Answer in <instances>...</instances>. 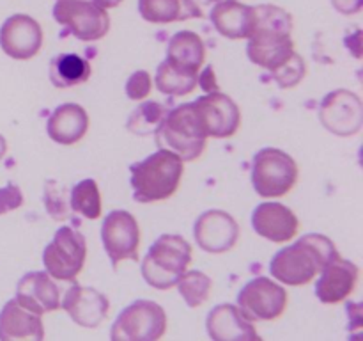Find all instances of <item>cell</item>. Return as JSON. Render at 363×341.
<instances>
[{
    "label": "cell",
    "mask_w": 363,
    "mask_h": 341,
    "mask_svg": "<svg viewBox=\"0 0 363 341\" xmlns=\"http://www.w3.org/2000/svg\"><path fill=\"white\" fill-rule=\"evenodd\" d=\"M255 23L248 36L247 55L257 66L275 70L294 52L293 18L282 7L255 6Z\"/></svg>",
    "instance_id": "6da1fadb"
},
{
    "label": "cell",
    "mask_w": 363,
    "mask_h": 341,
    "mask_svg": "<svg viewBox=\"0 0 363 341\" xmlns=\"http://www.w3.org/2000/svg\"><path fill=\"white\" fill-rule=\"evenodd\" d=\"M335 256H339V251L328 237L318 233L305 234L296 244L284 247L273 256L269 274L282 284L303 286L311 283Z\"/></svg>",
    "instance_id": "7a4b0ae2"
},
{
    "label": "cell",
    "mask_w": 363,
    "mask_h": 341,
    "mask_svg": "<svg viewBox=\"0 0 363 341\" xmlns=\"http://www.w3.org/2000/svg\"><path fill=\"white\" fill-rule=\"evenodd\" d=\"M183 163L169 149H158L142 162L133 163L130 170L135 201L158 202L172 197L183 178Z\"/></svg>",
    "instance_id": "3957f363"
},
{
    "label": "cell",
    "mask_w": 363,
    "mask_h": 341,
    "mask_svg": "<svg viewBox=\"0 0 363 341\" xmlns=\"http://www.w3.org/2000/svg\"><path fill=\"white\" fill-rule=\"evenodd\" d=\"M160 149L176 153L183 162H194L204 153L208 135L194 109V103H183L169 110L165 119L155 131Z\"/></svg>",
    "instance_id": "277c9868"
},
{
    "label": "cell",
    "mask_w": 363,
    "mask_h": 341,
    "mask_svg": "<svg viewBox=\"0 0 363 341\" xmlns=\"http://www.w3.org/2000/svg\"><path fill=\"white\" fill-rule=\"evenodd\" d=\"M191 263V245L179 234H162L142 261V276L156 290H170Z\"/></svg>",
    "instance_id": "5b68a950"
},
{
    "label": "cell",
    "mask_w": 363,
    "mask_h": 341,
    "mask_svg": "<svg viewBox=\"0 0 363 341\" xmlns=\"http://www.w3.org/2000/svg\"><path fill=\"white\" fill-rule=\"evenodd\" d=\"M296 160L277 148H264L255 153L252 162V185L264 199L289 194L298 181Z\"/></svg>",
    "instance_id": "8992f818"
},
{
    "label": "cell",
    "mask_w": 363,
    "mask_h": 341,
    "mask_svg": "<svg viewBox=\"0 0 363 341\" xmlns=\"http://www.w3.org/2000/svg\"><path fill=\"white\" fill-rule=\"evenodd\" d=\"M165 332V309L152 301H137L117 316L110 337L112 341H158Z\"/></svg>",
    "instance_id": "52a82bcc"
},
{
    "label": "cell",
    "mask_w": 363,
    "mask_h": 341,
    "mask_svg": "<svg viewBox=\"0 0 363 341\" xmlns=\"http://www.w3.org/2000/svg\"><path fill=\"white\" fill-rule=\"evenodd\" d=\"M87 258L85 237L74 227H60L43 252L46 272L59 281H74Z\"/></svg>",
    "instance_id": "ba28073f"
},
{
    "label": "cell",
    "mask_w": 363,
    "mask_h": 341,
    "mask_svg": "<svg viewBox=\"0 0 363 341\" xmlns=\"http://www.w3.org/2000/svg\"><path fill=\"white\" fill-rule=\"evenodd\" d=\"M53 18L74 38L85 43L98 41L110 31V16L106 9L87 0H57L53 6Z\"/></svg>",
    "instance_id": "9c48e42d"
},
{
    "label": "cell",
    "mask_w": 363,
    "mask_h": 341,
    "mask_svg": "<svg viewBox=\"0 0 363 341\" xmlns=\"http://www.w3.org/2000/svg\"><path fill=\"white\" fill-rule=\"evenodd\" d=\"M238 308L250 322L275 320L287 308V291L268 277H255L241 288Z\"/></svg>",
    "instance_id": "30bf717a"
},
{
    "label": "cell",
    "mask_w": 363,
    "mask_h": 341,
    "mask_svg": "<svg viewBox=\"0 0 363 341\" xmlns=\"http://www.w3.org/2000/svg\"><path fill=\"white\" fill-rule=\"evenodd\" d=\"M101 240L113 269L121 261H137L140 245V227L137 219L126 210H113L105 217L101 226Z\"/></svg>",
    "instance_id": "8fae6325"
},
{
    "label": "cell",
    "mask_w": 363,
    "mask_h": 341,
    "mask_svg": "<svg viewBox=\"0 0 363 341\" xmlns=\"http://www.w3.org/2000/svg\"><path fill=\"white\" fill-rule=\"evenodd\" d=\"M319 121L326 130L340 137L357 135L363 124L362 99L347 89H337L321 102Z\"/></svg>",
    "instance_id": "7c38bea8"
},
{
    "label": "cell",
    "mask_w": 363,
    "mask_h": 341,
    "mask_svg": "<svg viewBox=\"0 0 363 341\" xmlns=\"http://www.w3.org/2000/svg\"><path fill=\"white\" fill-rule=\"evenodd\" d=\"M194 109L208 137L229 139L240 130V107L227 94L218 91L208 92L206 96L195 99Z\"/></svg>",
    "instance_id": "4fadbf2b"
},
{
    "label": "cell",
    "mask_w": 363,
    "mask_h": 341,
    "mask_svg": "<svg viewBox=\"0 0 363 341\" xmlns=\"http://www.w3.org/2000/svg\"><path fill=\"white\" fill-rule=\"evenodd\" d=\"M194 238L202 251L222 254L238 244L240 226L230 213L223 210H208L195 220Z\"/></svg>",
    "instance_id": "5bb4252c"
},
{
    "label": "cell",
    "mask_w": 363,
    "mask_h": 341,
    "mask_svg": "<svg viewBox=\"0 0 363 341\" xmlns=\"http://www.w3.org/2000/svg\"><path fill=\"white\" fill-rule=\"evenodd\" d=\"M41 46L43 28L28 14H13L0 27V48L11 59H32Z\"/></svg>",
    "instance_id": "9a60e30c"
},
{
    "label": "cell",
    "mask_w": 363,
    "mask_h": 341,
    "mask_svg": "<svg viewBox=\"0 0 363 341\" xmlns=\"http://www.w3.org/2000/svg\"><path fill=\"white\" fill-rule=\"evenodd\" d=\"M60 308L71 316L77 325L96 329L108 316L110 302L101 291L73 283L64 295Z\"/></svg>",
    "instance_id": "2e32d148"
},
{
    "label": "cell",
    "mask_w": 363,
    "mask_h": 341,
    "mask_svg": "<svg viewBox=\"0 0 363 341\" xmlns=\"http://www.w3.org/2000/svg\"><path fill=\"white\" fill-rule=\"evenodd\" d=\"M252 227L259 237L275 244L291 242L300 231L296 213L282 202H261L252 213Z\"/></svg>",
    "instance_id": "e0dca14e"
},
{
    "label": "cell",
    "mask_w": 363,
    "mask_h": 341,
    "mask_svg": "<svg viewBox=\"0 0 363 341\" xmlns=\"http://www.w3.org/2000/svg\"><path fill=\"white\" fill-rule=\"evenodd\" d=\"M358 277L360 269L353 261L340 258V254L335 256L321 270V277L315 284V295L323 304H339L353 293Z\"/></svg>",
    "instance_id": "ac0fdd59"
},
{
    "label": "cell",
    "mask_w": 363,
    "mask_h": 341,
    "mask_svg": "<svg viewBox=\"0 0 363 341\" xmlns=\"http://www.w3.org/2000/svg\"><path fill=\"white\" fill-rule=\"evenodd\" d=\"M206 330L213 341H259L261 336L255 330L254 322L233 304H220L209 311Z\"/></svg>",
    "instance_id": "d6986e66"
},
{
    "label": "cell",
    "mask_w": 363,
    "mask_h": 341,
    "mask_svg": "<svg viewBox=\"0 0 363 341\" xmlns=\"http://www.w3.org/2000/svg\"><path fill=\"white\" fill-rule=\"evenodd\" d=\"M16 298L23 308L35 315L57 311L60 308L59 286L52 281L48 272H28L20 279Z\"/></svg>",
    "instance_id": "ffe728a7"
},
{
    "label": "cell",
    "mask_w": 363,
    "mask_h": 341,
    "mask_svg": "<svg viewBox=\"0 0 363 341\" xmlns=\"http://www.w3.org/2000/svg\"><path fill=\"white\" fill-rule=\"evenodd\" d=\"M45 337L41 316L28 311L16 298H11L0 311V340L41 341Z\"/></svg>",
    "instance_id": "44dd1931"
},
{
    "label": "cell",
    "mask_w": 363,
    "mask_h": 341,
    "mask_svg": "<svg viewBox=\"0 0 363 341\" xmlns=\"http://www.w3.org/2000/svg\"><path fill=\"white\" fill-rule=\"evenodd\" d=\"M213 27L229 39H247L255 23V11L240 0H220L209 13Z\"/></svg>",
    "instance_id": "7402d4cb"
},
{
    "label": "cell",
    "mask_w": 363,
    "mask_h": 341,
    "mask_svg": "<svg viewBox=\"0 0 363 341\" xmlns=\"http://www.w3.org/2000/svg\"><path fill=\"white\" fill-rule=\"evenodd\" d=\"M89 130V116L78 103H64L52 112L46 131L53 142L62 146L77 144Z\"/></svg>",
    "instance_id": "603a6c76"
},
{
    "label": "cell",
    "mask_w": 363,
    "mask_h": 341,
    "mask_svg": "<svg viewBox=\"0 0 363 341\" xmlns=\"http://www.w3.org/2000/svg\"><path fill=\"white\" fill-rule=\"evenodd\" d=\"M206 59V46L201 36L191 31H181L170 38L167 46V59L184 71L199 73Z\"/></svg>",
    "instance_id": "cb8c5ba5"
},
{
    "label": "cell",
    "mask_w": 363,
    "mask_h": 341,
    "mask_svg": "<svg viewBox=\"0 0 363 341\" xmlns=\"http://www.w3.org/2000/svg\"><path fill=\"white\" fill-rule=\"evenodd\" d=\"M138 13L151 23H172L190 18H204L194 0H138Z\"/></svg>",
    "instance_id": "d4e9b609"
},
{
    "label": "cell",
    "mask_w": 363,
    "mask_h": 341,
    "mask_svg": "<svg viewBox=\"0 0 363 341\" xmlns=\"http://www.w3.org/2000/svg\"><path fill=\"white\" fill-rule=\"evenodd\" d=\"M91 77V64L77 53H59L50 63V80L55 87H74Z\"/></svg>",
    "instance_id": "484cf974"
},
{
    "label": "cell",
    "mask_w": 363,
    "mask_h": 341,
    "mask_svg": "<svg viewBox=\"0 0 363 341\" xmlns=\"http://www.w3.org/2000/svg\"><path fill=\"white\" fill-rule=\"evenodd\" d=\"M199 73L194 71H184L181 67L174 66L169 60H163L156 71V87L160 92L167 96H186L197 85Z\"/></svg>",
    "instance_id": "4316f807"
},
{
    "label": "cell",
    "mask_w": 363,
    "mask_h": 341,
    "mask_svg": "<svg viewBox=\"0 0 363 341\" xmlns=\"http://www.w3.org/2000/svg\"><path fill=\"white\" fill-rule=\"evenodd\" d=\"M71 208L85 219L96 220L101 217V194L94 180H84L71 190Z\"/></svg>",
    "instance_id": "83f0119b"
},
{
    "label": "cell",
    "mask_w": 363,
    "mask_h": 341,
    "mask_svg": "<svg viewBox=\"0 0 363 341\" xmlns=\"http://www.w3.org/2000/svg\"><path fill=\"white\" fill-rule=\"evenodd\" d=\"M177 290H179L181 297L184 298L190 308H199V305L204 304L206 301L211 295L213 281L211 277L206 276L204 272H199V270H186L179 276L176 283Z\"/></svg>",
    "instance_id": "f1b7e54d"
},
{
    "label": "cell",
    "mask_w": 363,
    "mask_h": 341,
    "mask_svg": "<svg viewBox=\"0 0 363 341\" xmlns=\"http://www.w3.org/2000/svg\"><path fill=\"white\" fill-rule=\"evenodd\" d=\"M167 109L165 105L158 102H144L131 112L130 119H128L126 128L131 134L137 135H149L155 134L162 121L165 119Z\"/></svg>",
    "instance_id": "f546056e"
},
{
    "label": "cell",
    "mask_w": 363,
    "mask_h": 341,
    "mask_svg": "<svg viewBox=\"0 0 363 341\" xmlns=\"http://www.w3.org/2000/svg\"><path fill=\"white\" fill-rule=\"evenodd\" d=\"M269 73H272L273 80L279 84V87H296V85L303 80L305 75H307V64H305L303 57H301L300 53L293 52L282 64H280V66H277L275 70H272Z\"/></svg>",
    "instance_id": "4dcf8cb0"
},
{
    "label": "cell",
    "mask_w": 363,
    "mask_h": 341,
    "mask_svg": "<svg viewBox=\"0 0 363 341\" xmlns=\"http://www.w3.org/2000/svg\"><path fill=\"white\" fill-rule=\"evenodd\" d=\"M45 205L48 215L55 220H62L69 215L66 201V188L60 187L57 181H46L45 185Z\"/></svg>",
    "instance_id": "1f68e13d"
},
{
    "label": "cell",
    "mask_w": 363,
    "mask_h": 341,
    "mask_svg": "<svg viewBox=\"0 0 363 341\" xmlns=\"http://www.w3.org/2000/svg\"><path fill=\"white\" fill-rule=\"evenodd\" d=\"M152 89V80L149 71L138 70L128 78L126 82V96L130 99H135V102H140V99H145L149 94H151Z\"/></svg>",
    "instance_id": "d6a6232c"
},
{
    "label": "cell",
    "mask_w": 363,
    "mask_h": 341,
    "mask_svg": "<svg viewBox=\"0 0 363 341\" xmlns=\"http://www.w3.org/2000/svg\"><path fill=\"white\" fill-rule=\"evenodd\" d=\"M23 205V192L18 185H6L0 188V215L18 210Z\"/></svg>",
    "instance_id": "836d02e7"
},
{
    "label": "cell",
    "mask_w": 363,
    "mask_h": 341,
    "mask_svg": "<svg viewBox=\"0 0 363 341\" xmlns=\"http://www.w3.org/2000/svg\"><path fill=\"white\" fill-rule=\"evenodd\" d=\"M332 6H333V9L339 11L340 14H346V16H350V14L360 13L363 0H332Z\"/></svg>",
    "instance_id": "e575fe53"
},
{
    "label": "cell",
    "mask_w": 363,
    "mask_h": 341,
    "mask_svg": "<svg viewBox=\"0 0 363 341\" xmlns=\"http://www.w3.org/2000/svg\"><path fill=\"white\" fill-rule=\"evenodd\" d=\"M197 84H201V87L204 89L206 92H215L216 89H218V82H216L215 71H213L211 66H208L202 71V75H199Z\"/></svg>",
    "instance_id": "d590c367"
},
{
    "label": "cell",
    "mask_w": 363,
    "mask_h": 341,
    "mask_svg": "<svg viewBox=\"0 0 363 341\" xmlns=\"http://www.w3.org/2000/svg\"><path fill=\"white\" fill-rule=\"evenodd\" d=\"M87 2H92L94 6L101 7V9H110V7H117L123 0H87Z\"/></svg>",
    "instance_id": "8d00e7d4"
},
{
    "label": "cell",
    "mask_w": 363,
    "mask_h": 341,
    "mask_svg": "<svg viewBox=\"0 0 363 341\" xmlns=\"http://www.w3.org/2000/svg\"><path fill=\"white\" fill-rule=\"evenodd\" d=\"M6 153H7V142H6V139L0 135V160L4 158V155H6Z\"/></svg>",
    "instance_id": "74e56055"
},
{
    "label": "cell",
    "mask_w": 363,
    "mask_h": 341,
    "mask_svg": "<svg viewBox=\"0 0 363 341\" xmlns=\"http://www.w3.org/2000/svg\"><path fill=\"white\" fill-rule=\"evenodd\" d=\"M202 2H206V4H208V2H220V0H202Z\"/></svg>",
    "instance_id": "f35d334b"
}]
</instances>
